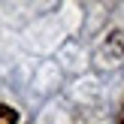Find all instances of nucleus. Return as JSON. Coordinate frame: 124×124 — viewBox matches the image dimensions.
Wrapping results in <instances>:
<instances>
[{"instance_id":"1","label":"nucleus","mask_w":124,"mask_h":124,"mask_svg":"<svg viewBox=\"0 0 124 124\" xmlns=\"http://www.w3.org/2000/svg\"><path fill=\"white\" fill-rule=\"evenodd\" d=\"M0 124H18V112L6 103H0Z\"/></svg>"}]
</instances>
